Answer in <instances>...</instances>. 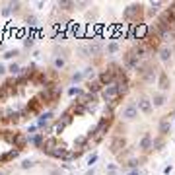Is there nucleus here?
<instances>
[{
  "label": "nucleus",
  "instance_id": "obj_1",
  "mask_svg": "<svg viewBox=\"0 0 175 175\" xmlns=\"http://www.w3.org/2000/svg\"><path fill=\"white\" fill-rule=\"evenodd\" d=\"M8 72L18 74V72H20V66H18V64H10V66H8Z\"/></svg>",
  "mask_w": 175,
  "mask_h": 175
},
{
  "label": "nucleus",
  "instance_id": "obj_2",
  "mask_svg": "<svg viewBox=\"0 0 175 175\" xmlns=\"http://www.w3.org/2000/svg\"><path fill=\"white\" fill-rule=\"evenodd\" d=\"M16 55H18V51H8L4 57H6V58H12V57H16Z\"/></svg>",
  "mask_w": 175,
  "mask_h": 175
},
{
  "label": "nucleus",
  "instance_id": "obj_3",
  "mask_svg": "<svg viewBox=\"0 0 175 175\" xmlns=\"http://www.w3.org/2000/svg\"><path fill=\"white\" fill-rule=\"evenodd\" d=\"M22 167H23V169H27V167H31V161H27V160H26V161H23V164H22Z\"/></svg>",
  "mask_w": 175,
  "mask_h": 175
},
{
  "label": "nucleus",
  "instance_id": "obj_4",
  "mask_svg": "<svg viewBox=\"0 0 175 175\" xmlns=\"http://www.w3.org/2000/svg\"><path fill=\"white\" fill-rule=\"evenodd\" d=\"M2 74H6V66L0 64V76H2Z\"/></svg>",
  "mask_w": 175,
  "mask_h": 175
},
{
  "label": "nucleus",
  "instance_id": "obj_5",
  "mask_svg": "<svg viewBox=\"0 0 175 175\" xmlns=\"http://www.w3.org/2000/svg\"><path fill=\"white\" fill-rule=\"evenodd\" d=\"M0 175H6V171H0Z\"/></svg>",
  "mask_w": 175,
  "mask_h": 175
}]
</instances>
